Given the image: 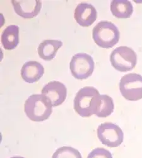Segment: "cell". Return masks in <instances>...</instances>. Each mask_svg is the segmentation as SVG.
Returning <instances> with one entry per match:
<instances>
[{
	"label": "cell",
	"mask_w": 142,
	"mask_h": 158,
	"mask_svg": "<svg viewBox=\"0 0 142 158\" xmlns=\"http://www.w3.org/2000/svg\"><path fill=\"white\" fill-rule=\"evenodd\" d=\"M52 107L51 101L43 94H32L25 101L24 111L30 120L41 122L49 118L53 112Z\"/></svg>",
	"instance_id": "1"
},
{
	"label": "cell",
	"mask_w": 142,
	"mask_h": 158,
	"mask_svg": "<svg viewBox=\"0 0 142 158\" xmlns=\"http://www.w3.org/2000/svg\"><path fill=\"white\" fill-rule=\"evenodd\" d=\"M92 37L95 44L102 48H111L119 42L120 33L113 23L108 21L99 22L93 29Z\"/></svg>",
	"instance_id": "2"
},
{
	"label": "cell",
	"mask_w": 142,
	"mask_h": 158,
	"mask_svg": "<svg viewBox=\"0 0 142 158\" xmlns=\"http://www.w3.org/2000/svg\"><path fill=\"white\" fill-rule=\"evenodd\" d=\"M110 61L116 70L121 72H126L135 67L137 55L132 48L120 46L112 51L110 55Z\"/></svg>",
	"instance_id": "3"
},
{
	"label": "cell",
	"mask_w": 142,
	"mask_h": 158,
	"mask_svg": "<svg viewBox=\"0 0 142 158\" xmlns=\"http://www.w3.org/2000/svg\"><path fill=\"white\" fill-rule=\"evenodd\" d=\"M99 94L97 89L93 87H85L76 93L73 101L75 111L80 116L87 118L93 114L92 108L94 99Z\"/></svg>",
	"instance_id": "4"
},
{
	"label": "cell",
	"mask_w": 142,
	"mask_h": 158,
	"mask_svg": "<svg viewBox=\"0 0 142 158\" xmlns=\"http://www.w3.org/2000/svg\"><path fill=\"white\" fill-rule=\"evenodd\" d=\"M120 90L126 99L136 101L142 99V76L138 73L124 75L120 82Z\"/></svg>",
	"instance_id": "5"
},
{
	"label": "cell",
	"mask_w": 142,
	"mask_h": 158,
	"mask_svg": "<svg viewBox=\"0 0 142 158\" xmlns=\"http://www.w3.org/2000/svg\"><path fill=\"white\" fill-rule=\"evenodd\" d=\"M97 137L105 146L109 148H117L123 142L124 133L118 125L106 122L98 127Z\"/></svg>",
	"instance_id": "6"
},
{
	"label": "cell",
	"mask_w": 142,
	"mask_h": 158,
	"mask_svg": "<svg viewBox=\"0 0 142 158\" xmlns=\"http://www.w3.org/2000/svg\"><path fill=\"white\" fill-rule=\"evenodd\" d=\"M93 58L87 53H77L70 61V68L72 75L79 80H83L92 75L94 70Z\"/></svg>",
	"instance_id": "7"
},
{
	"label": "cell",
	"mask_w": 142,
	"mask_h": 158,
	"mask_svg": "<svg viewBox=\"0 0 142 158\" xmlns=\"http://www.w3.org/2000/svg\"><path fill=\"white\" fill-rule=\"evenodd\" d=\"M41 93L51 101L53 107H56L65 101L67 96V89L62 82L51 81L43 87Z\"/></svg>",
	"instance_id": "8"
},
{
	"label": "cell",
	"mask_w": 142,
	"mask_h": 158,
	"mask_svg": "<svg viewBox=\"0 0 142 158\" xmlns=\"http://www.w3.org/2000/svg\"><path fill=\"white\" fill-rule=\"evenodd\" d=\"M11 3L16 14L24 19L36 17L40 13L42 8V3L40 0H12Z\"/></svg>",
	"instance_id": "9"
},
{
	"label": "cell",
	"mask_w": 142,
	"mask_h": 158,
	"mask_svg": "<svg viewBox=\"0 0 142 158\" xmlns=\"http://www.w3.org/2000/svg\"><path fill=\"white\" fill-rule=\"evenodd\" d=\"M74 17L76 22L82 27L92 25L97 17V11L91 4L80 3L75 8Z\"/></svg>",
	"instance_id": "10"
},
{
	"label": "cell",
	"mask_w": 142,
	"mask_h": 158,
	"mask_svg": "<svg viewBox=\"0 0 142 158\" xmlns=\"http://www.w3.org/2000/svg\"><path fill=\"white\" fill-rule=\"evenodd\" d=\"M44 73L43 66L35 61H30L24 63L21 70V76L23 80L29 84L39 81Z\"/></svg>",
	"instance_id": "11"
},
{
	"label": "cell",
	"mask_w": 142,
	"mask_h": 158,
	"mask_svg": "<svg viewBox=\"0 0 142 158\" xmlns=\"http://www.w3.org/2000/svg\"><path fill=\"white\" fill-rule=\"evenodd\" d=\"M114 104L112 98L103 94H99L94 99L92 111L99 118H106L114 111Z\"/></svg>",
	"instance_id": "12"
},
{
	"label": "cell",
	"mask_w": 142,
	"mask_h": 158,
	"mask_svg": "<svg viewBox=\"0 0 142 158\" xmlns=\"http://www.w3.org/2000/svg\"><path fill=\"white\" fill-rule=\"evenodd\" d=\"M63 46L61 41L47 39L43 41L37 48L38 55L45 61H51L55 58L58 49Z\"/></svg>",
	"instance_id": "13"
},
{
	"label": "cell",
	"mask_w": 142,
	"mask_h": 158,
	"mask_svg": "<svg viewBox=\"0 0 142 158\" xmlns=\"http://www.w3.org/2000/svg\"><path fill=\"white\" fill-rule=\"evenodd\" d=\"M19 27L15 25H10L3 31L1 41L3 46L6 50L15 49L19 44Z\"/></svg>",
	"instance_id": "14"
},
{
	"label": "cell",
	"mask_w": 142,
	"mask_h": 158,
	"mask_svg": "<svg viewBox=\"0 0 142 158\" xmlns=\"http://www.w3.org/2000/svg\"><path fill=\"white\" fill-rule=\"evenodd\" d=\"M112 14L118 19L130 18L133 12V7L128 0H113L111 3Z\"/></svg>",
	"instance_id": "15"
},
{
	"label": "cell",
	"mask_w": 142,
	"mask_h": 158,
	"mask_svg": "<svg viewBox=\"0 0 142 158\" xmlns=\"http://www.w3.org/2000/svg\"><path fill=\"white\" fill-rule=\"evenodd\" d=\"M52 158H82L80 152L71 147L63 146L58 148Z\"/></svg>",
	"instance_id": "16"
},
{
	"label": "cell",
	"mask_w": 142,
	"mask_h": 158,
	"mask_svg": "<svg viewBox=\"0 0 142 158\" xmlns=\"http://www.w3.org/2000/svg\"><path fill=\"white\" fill-rule=\"evenodd\" d=\"M87 158H112V155L104 148H97L88 154Z\"/></svg>",
	"instance_id": "17"
},
{
	"label": "cell",
	"mask_w": 142,
	"mask_h": 158,
	"mask_svg": "<svg viewBox=\"0 0 142 158\" xmlns=\"http://www.w3.org/2000/svg\"><path fill=\"white\" fill-rule=\"evenodd\" d=\"M10 158H25L23 157H22V156H14V157H11Z\"/></svg>",
	"instance_id": "18"
}]
</instances>
